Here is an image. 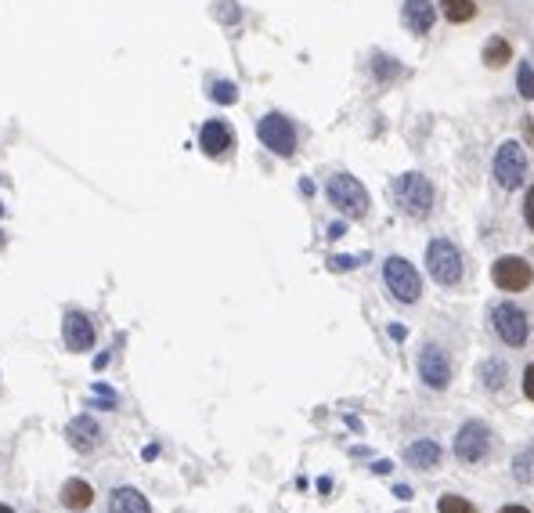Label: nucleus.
<instances>
[{
    "label": "nucleus",
    "instance_id": "1",
    "mask_svg": "<svg viewBox=\"0 0 534 513\" xmlns=\"http://www.w3.org/2000/svg\"><path fill=\"white\" fill-rule=\"evenodd\" d=\"M383 282H387V289L394 293L397 304H415V300L423 296L419 271L408 264L404 257H387V260H383Z\"/></svg>",
    "mask_w": 534,
    "mask_h": 513
},
{
    "label": "nucleus",
    "instance_id": "2",
    "mask_svg": "<svg viewBox=\"0 0 534 513\" xmlns=\"http://www.w3.org/2000/svg\"><path fill=\"white\" fill-rule=\"evenodd\" d=\"M325 195L339 214H347V217H365L368 214V192L351 174H332L329 185H325Z\"/></svg>",
    "mask_w": 534,
    "mask_h": 513
},
{
    "label": "nucleus",
    "instance_id": "3",
    "mask_svg": "<svg viewBox=\"0 0 534 513\" xmlns=\"http://www.w3.org/2000/svg\"><path fill=\"white\" fill-rule=\"evenodd\" d=\"M426 267L437 286H455L462 279V253L455 243L448 239H433L430 250H426Z\"/></svg>",
    "mask_w": 534,
    "mask_h": 513
},
{
    "label": "nucleus",
    "instance_id": "4",
    "mask_svg": "<svg viewBox=\"0 0 534 513\" xmlns=\"http://www.w3.org/2000/svg\"><path fill=\"white\" fill-rule=\"evenodd\" d=\"M397 203L404 206V214H412V217H426L430 210H433V185L423 177V174H404L397 177Z\"/></svg>",
    "mask_w": 534,
    "mask_h": 513
},
{
    "label": "nucleus",
    "instance_id": "5",
    "mask_svg": "<svg viewBox=\"0 0 534 513\" xmlns=\"http://www.w3.org/2000/svg\"><path fill=\"white\" fill-rule=\"evenodd\" d=\"M257 138L264 141V148H271V152H278V156H293L296 152V127L281 112H267L260 119Z\"/></svg>",
    "mask_w": 534,
    "mask_h": 513
},
{
    "label": "nucleus",
    "instance_id": "6",
    "mask_svg": "<svg viewBox=\"0 0 534 513\" xmlns=\"http://www.w3.org/2000/svg\"><path fill=\"white\" fill-rule=\"evenodd\" d=\"M523 177H527V156H523V148L516 141H506V145H498V152H494V181L502 188H520L523 185Z\"/></svg>",
    "mask_w": 534,
    "mask_h": 513
},
{
    "label": "nucleus",
    "instance_id": "7",
    "mask_svg": "<svg viewBox=\"0 0 534 513\" xmlns=\"http://www.w3.org/2000/svg\"><path fill=\"white\" fill-rule=\"evenodd\" d=\"M491 325H494V337L506 344V347H523V344H527L530 325H527V315H523L516 304H498V308L491 311Z\"/></svg>",
    "mask_w": 534,
    "mask_h": 513
},
{
    "label": "nucleus",
    "instance_id": "8",
    "mask_svg": "<svg viewBox=\"0 0 534 513\" xmlns=\"http://www.w3.org/2000/svg\"><path fill=\"white\" fill-rule=\"evenodd\" d=\"M487 452H491V430L484 423H477V419L462 423V430L455 434V456L462 463H480V459H487Z\"/></svg>",
    "mask_w": 534,
    "mask_h": 513
},
{
    "label": "nucleus",
    "instance_id": "9",
    "mask_svg": "<svg viewBox=\"0 0 534 513\" xmlns=\"http://www.w3.org/2000/svg\"><path fill=\"white\" fill-rule=\"evenodd\" d=\"M491 279H494V286H498V289H506V293H520V289H527V286H530L534 271H530V264H527L523 257H498V260H494V267H491Z\"/></svg>",
    "mask_w": 534,
    "mask_h": 513
},
{
    "label": "nucleus",
    "instance_id": "10",
    "mask_svg": "<svg viewBox=\"0 0 534 513\" xmlns=\"http://www.w3.org/2000/svg\"><path fill=\"white\" fill-rule=\"evenodd\" d=\"M419 380L430 390H444L451 383V361H448V354L437 344H430V347L419 351Z\"/></svg>",
    "mask_w": 534,
    "mask_h": 513
},
{
    "label": "nucleus",
    "instance_id": "11",
    "mask_svg": "<svg viewBox=\"0 0 534 513\" xmlns=\"http://www.w3.org/2000/svg\"><path fill=\"white\" fill-rule=\"evenodd\" d=\"M61 340H66V347L76 351V354L90 351L94 347V325H90V318L80 315V311H69L66 322H61Z\"/></svg>",
    "mask_w": 534,
    "mask_h": 513
},
{
    "label": "nucleus",
    "instance_id": "12",
    "mask_svg": "<svg viewBox=\"0 0 534 513\" xmlns=\"http://www.w3.org/2000/svg\"><path fill=\"white\" fill-rule=\"evenodd\" d=\"M199 145H202L206 156H224L235 145V134H231V127L224 119H210V123H202V131H199Z\"/></svg>",
    "mask_w": 534,
    "mask_h": 513
},
{
    "label": "nucleus",
    "instance_id": "13",
    "mask_svg": "<svg viewBox=\"0 0 534 513\" xmlns=\"http://www.w3.org/2000/svg\"><path fill=\"white\" fill-rule=\"evenodd\" d=\"M66 437H69V445H73L76 452H94V448H98L102 430H98V423H94L90 416H76L73 423L66 427Z\"/></svg>",
    "mask_w": 534,
    "mask_h": 513
},
{
    "label": "nucleus",
    "instance_id": "14",
    "mask_svg": "<svg viewBox=\"0 0 534 513\" xmlns=\"http://www.w3.org/2000/svg\"><path fill=\"white\" fill-rule=\"evenodd\" d=\"M404 25L412 29V33H430L433 22H437V11L430 0H404V11H401Z\"/></svg>",
    "mask_w": 534,
    "mask_h": 513
},
{
    "label": "nucleus",
    "instance_id": "15",
    "mask_svg": "<svg viewBox=\"0 0 534 513\" xmlns=\"http://www.w3.org/2000/svg\"><path fill=\"white\" fill-rule=\"evenodd\" d=\"M404 459H408V466L437 470V466H441V445H437V441H415V445L404 448Z\"/></svg>",
    "mask_w": 534,
    "mask_h": 513
},
{
    "label": "nucleus",
    "instance_id": "16",
    "mask_svg": "<svg viewBox=\"0 0 534 513\" xmlns=\"http://www.w3.org/2000/svg\"><path fill=\"white\" fill-rule=\"evenodd\" d=\"M109 513H152V506L138 488H116L109 499Z\"/></svg>",
    "mask_w": 534,
    "mask_h": 513
},
{
    "label": "nucleus",
    "instance_id": "17",
    "mask_svg": "<svg viewBox=\"0 0 534 513\" xmlns=\"http://www.w3.org/2000/svg\"><path fill=\"white\" fill-rule=\"evenodd\" d=\"M61 502H66L69 509H87V506L94 502V488L87 485V481L73 477V481H66V485H61Z\"/></svg>",
    "mask_w": 534,
    "mask_h": 513
},
{
    "label": "nucleus",
    "instance_id": "18",
    "mask_svg": "<svg viewBox=\"0 0 534 513\" xmlns=\"http://www.w3.org/2000/svg\"><path fill=\"white\" fill-rule=\"evenodd\" d=\"M509 40L506 37H491L487 44H484V66H491V69H502L509 62Z\"/></svg>",
    "mask_w": 534,
    "mask_h": 513
},
{
    "label": "nucleus",
    "instance_id": "19",
    "mask_svg": "<svg viewBox=\"0 0 534 513\" xmlns=\"http://www.w3.org/2000/svg\"><path fill=\"white\" fill-rule=\"evenodd\" d=\"M437 4H441V11L448 15V22H469L477 15L473 0H437Z\"/></svg>",
    "mask_w": 534,
    "mask_h": 513
},
{
    "label": "nucleus",
    "instance_id": "20",
    "mask_svg": "<svg viewBox=\"0 0 534 513\" xmlns=\"http://www.w3.org/2000/svg\"><path fill=\"white\" fill-rule=\"evenodd\" d=\"M480 380L487 390H498L502 383H506V361H498V358H487L484 366H480Z\"/></svg>",
    "mask_w": 534,
    "mask_h": 513
},
{
    "label": "nucleus",
    "instance_id": "21",
    "mask_svg": "<svg viewBox=\"0 0 534 513\" xmlns=\"http://www.w3.org/2000/svg\"><path fill=\"white\" fill-rule=\"evenodd\" d=\"M437 509H441V513H477V509H473V502H466L462 495H441Z\"/></svg>",
    "mask_w": 534,
    "mask_h": 513
},
{
    "label": "nucleus",
    "instance_id": "22",
    "mask_svg": "<svg viewBox=\"0 0 534 513\" xmlns=\"http://www.w3.org/2000/svg\"><path fill=\"white\" fill-rule=\"evenodd\" d=\"M516 90H520L527 102L534 98V66H530V62L520 66V73H516Z\"/></svg>",
    "mask_w": 534,
    "mask_h": 513
},
{
    "label": "nucleus",
    "instance_id": "23",
    "mask_svg": "<svg viewBox=\"0 0 534 513\" xmlns=\"http://www.w3.org/2000/svg\"><path fill=\"white\" fill-rule=\"evenodd\" d=\"M235 98H238V87H235V83H228V80H217V83H213V102L231 105Z\"/></svg>",
    "mask_w": 534,
    "mask_h": 513
},
{
    "label": "nucleus",
    "instance_id": "24",
    "mask_svg": "<svg viewBox=\"0 0 534 513\" xmlns=\"http://www.w3.org/2000/svg\"><path fill=\"white\" fill-rule=\"evenodd\" d=\"M401 69H397V62L394 58H383V54H375V80H390V76H397Z\"/></svg>",
    "mask_w": 534,
    "mask_h": 513
},
{
    "label": "nucleus",
    "instance_id": "25",
    "mask_svg": "<svg viewBox=\"0 0 534 513\" xmlns=\"http://www.w3.org/2000/svg\"><path fill=\"white\" fill-rule=\"evenodd\" d=\"M523 221L534 231V188H527V199H523Z\"/></svg>",
    "mask_w": 534,
    "mask_h": 513
},
{
    "label": "nucleus",
    "instance_id": "26",
    "mask_svg": "<svg viewBox=\"0 0 534 513\" xmlns=\"http://www.w3.org/2000/svg\"><path fill=\"white\" fill-rule=\"evenodd\" d=\"M329 267L332 271H351V267H358V257H332Z\"/></svg>",
    "mask_w": 534,
    "mask_h": 513
},
{
    "label": "nucleus",
    "instance_id": "27",
    "mask_svg": "<svg viewBox=\"0 0 534 513\" xmlns=\"http://www.w3.org/2000/svg\"><path fill=\"white\" fill-rule=\"evenodd\" d=\"M523 394L534 402V366H527V369H523Z\"/></svg>",
    "mask_w": 534,
    "mask_h": 513
},
{
    "label": "nucleus",
    "instance_id": "28",
    "mask_svg": "<svg viewBox=\"0 0 534 513\" xmlns=\"http://www.w3.org/2000/svg\"><path fill=\"white\" fill-rule=\"evenodd\" d=\"M498 513H530V509H527V506H516V502H513V506H502Z\"/></svg>",
    "mask_w": 534,
    "mask_h": 513
},
{
    "label": "nucleus",
    "instance_id": "29",
    "mask_svg": "<svg viewBox=\"0 0 534 513\" xmlns=\"http://www.w3.org/2000/svg\"><path fill=\"white\" fill-rule=\"evenodd\" d=\"M0 513H15V509H11V506H0Z\"/></svg>",
    "mask_w": 534,
    "mask_h": 513
},
{
    "label": "nucleus",
    "instance_id": "30",
    "mask_svg": "<svg viewBox=\"0 0 534 513\" xmlns=\"http://www.w3.org/2000/svg\"><path fill=\"white\" fill-rule=\"evenodd\" d=\"M0 246H4V235H0Z\"/></svg>",
    "mask_w": 534,
    "mask_h": 513
},
{
    "label": "nucleus",
    "instance_id": "31",
    "mask_svg": "<svg viewBox=\"0 0 534 513\" xmlns=\"http://www.w3.org/2000/svg\"><path fill=\"white\" fill-rule=\"evenodd\" d=\"M0 214H4V206H0Z\"/></svg>",
    "mask_w": 534,
    "mask_h": 513
}]
</instances>
